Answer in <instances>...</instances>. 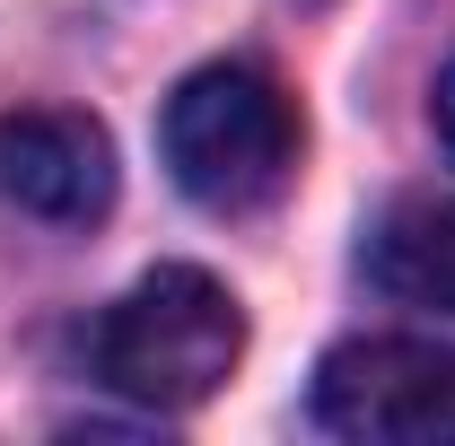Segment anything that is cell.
<instances>
[{
  "mask_svg": "<svg viewBox=\"0 0 455 446\" xmlns=\"http://www.w3.org/2000/svg\"><path fill=\"white\" fill-rule=\"evenodd\" d=\"M245 359V315L211 272L193 263H167L149 272L140 289H123L97 333H88V368L97 386H114L123 402L140 411H193L236 377Z\"/></svg>",
  "mask_w": 455,
  "mask_h": 446,
  "instance_id": "1",
  "label": "cell"
},
{
  "mask_svg": "<svg viewBox=\"0 0 455 446\" xmlns=\"http://www.w3.org/2000/svg\"><path fill=\"white\" fill-rule=\"evenodd\" d=\"M158 149H167V175L202 211L245 219V211L281 202L298 175V106L254 61H211L167 97Z\"/></svg>",
  "mask_w": 455,
  "mask_h": 446,
  "instance_id": "2",
  "label": "cell"
},
{
  "mask_svg": "<svg viewBox=\"0 0 455 446\" xmlns=\"http://www.w3.org/2000/svg\"><path fill=\"white\" fill-rule=\"evenodd\" d=\"M315 420L359 446H455V350L411 333H368L324 350Z\"/></svg>",
  "mask_w": 455,
  "mask_h": 446,
  "instance_id": "3",
  "label": "cell"
},
{
  "mask_svg": "<svg viewBox=\"0 0 455 446\" xmlns=\"http://www.w3.org/2000/svg\"><path fill=\"white\" fill-rule=\"evenodd\" d=\"M0 202L27 219H106L114 202V140L106 123L70 106H18L0 114Z\"/></svg>",
  "mask_w": 455,
  "mask_h": 446,
  "instance_id": "4",
  "label": "cell"
},
{
  "mask_svg": "<svg viewBox=\"0 0 455 446\" xmlns=\"http://www.w3.org/2000/svg\"><path fill=\"white\" fill-rule=\"evenodd\" d=\"M368 280L403 307L455 315V202H403L368 236Z\"/></svg>",
  "mask_w": 455,
  "mask_h": 446,
  "instance_id": "5",
  "label": "cell"
},
{
  "mask_svg": "<svg viewBox=\"0 0 455 446\" xmlns=\"http://www.w3.org/2000/svg\"><path fill=\"white\" fill-rule=\"evenodd\" d=\"M429 123H438V149L455 158V61L438 70V97H429Z\"/></svg>",
  "mask_w": 455,
  "mask_h": 446,
  "instance_id": "6",
  "label": "cell"
}]
</instances>
